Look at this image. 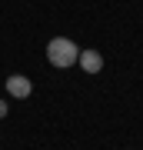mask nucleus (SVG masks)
I'll return each instance as SVG.
<instances>
[{
	"mask_svg": "<svg viewBox=\"0 0 143 150\" xmlns=\"http://www.w3.org/2000/svg\"><path fill=\"white\" fill-rule=\"evenodd\" d=\"M33 90V83H30V77H23V74H10L7 77V93L17 97V100H27Z\"/></svg>",
	"mask_w": 143,
	"mask_h": 150,
	"instance_id": "f03ea898",
	"label": "nucleus"
},
{
	"mask_svg": "<svg viewBox=\"0 0 143 150\" xmlns=\"http://www.w3.org/2000/svg\"><path fill=\"white\" fill-rule=\"evenodd\" d=\"M7 110H10V103H7V100H0V120L7 117Z\"/></svg>",
	"mask_w": 143,
	"mask_h": 150,
	"instance_id": "20e7f679",
	"label": "nucleus"
},
{
	"mask_svg": "<svg viewBox=\"0 0 143 150\" xmlns=\"http://www.w3.org/2000/svg\"><path fill=\"white\" fill-rule=\"evenodd\" d=\"M77 64L83 67L87 74H100V70H103V54H100V50H80Z\"/></svg>",
	"mask_w": 143,
	"mask_h": 150,
	"instance_id": "7ed1b4c3",
	"label": "nucleus"
},
{
	"mask_svg": "<svg viewBox=\"0 0 143 150\" xmlns=\"http://www.w3.org/2000/svg\"><path fill=\"white\" fill-rule=\"evenodd\" d=\"M77 57H80V47H77L73 40H67V37H53L47 43V60H50V67H57V70L73 67Z\"/></svg>",
	"mask_w": 143,
	"mask_h": 150,
	"instance_id": "f257e3e1",
	"label": "nucleus"
}]
</instances>
